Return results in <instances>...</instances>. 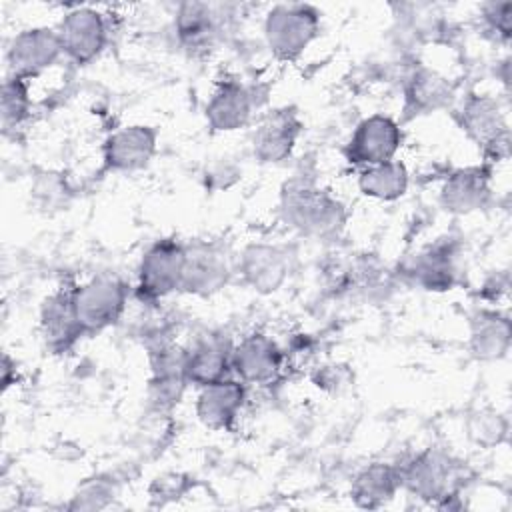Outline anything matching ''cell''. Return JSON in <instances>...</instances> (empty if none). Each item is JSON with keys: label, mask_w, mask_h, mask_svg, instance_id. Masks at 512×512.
<instances>
[{"label": "cell", "mask_w": 512, "mask_h": 512, "mask_svg": "<svg viewBox=\"0 0 512 512\" xmlns=\"http://www.w3.org/2000/svg\"><path fill=\"white\" fill-rule=\"evenodd\" d=\"M282 210L292 226L310 236L334 234L346 220L344 206L336 198L306 182L286 184L282 192Z\"/></svg>", "instance_id": "6da1fadb"}, {"label": "cell", "mask_w": 512, "mask_h": 512, "mask_svg": "<svg viewBox=\"0 0 512 512\" xmlns=\"http://www.w3.org/2000/svg\"><path fill=\"white\" fill-rule=\"evenodd\" d=\"M320 14L310 4H278L264 22L266 42L278 60H294L316 38Z\"/></svg>", "instance_id": "7a4b0ae2"}, {"label": "cell", "mask_w": 512, "mask_h": 512, "mask_svg": "<svg viewBox=\"0 0 512 512\" xmlns=\"http://www.w3.org/2000/svg\"><path fill=\"white\" fill-rule=\"evenodd\" d=\"M128 290L114 276H96L72 292L76 320L84 334L100 332L114 324L126 306Z\"/></svg>", "instance_id": "3957f363"}, {"label": "cell", "mask_w": 512, "mask_h": 512, "mask_svg": "<svg viewBox=\"0 0 512 512\" xmlns=\"http://www.w3.org/2000/svg\"><path fill=\"white\" fill-rule=\"evenodd\" d=\"M186 264V246L164 238L158 240L142 256L138 268V296L146 302H156L182 286Z\"/></svg>", "instance_id": "277c9868"}, {"label": "cell", "mask_w": 512, "mask_h": 512, "mask_svg": "<svg viewBox=\"0 0 512 512\" xmlns=\"http://www.w3.org/2000/svg\"><path fill=\"white\" fill-rule=\"evenodd\" d=\"M402 142L400 126L382 114L362 120L346 146V158L358 166H374L394 158Z\"/></svg>", "instance_id": "5b68a950"}, {"label": "cell", "mask_w": 512, "mask_h": 512, "mask_svg": "<svg viewBox=\"0 0 512 512\" xmlns=\"http://www.w3.org/2000/svg\"><path fill=\"white\" fill-rule=\"evenodd\" d=\"M56 32L62 52H66L78 64L94 60L106 44V22L102 14L92 8L70 10L62 18Z\"/></svg>", "instance_id": "8992f818"}, {"label": "cell", "mask_w": 512, "mask_h": 512, "mask_svg": "<svg viewBox=\"0 0 512 512\" xmlns=\"http://www.w3.org/2000/svg\"><path fill=\"white\" fill-rule=\"evenodd\" d=\"M62 52L58 32L50 28H30L16 34L8 48L10 76L30 78L52 66Z\"/></svg>", "instance_id": "52a82bcc"}, {"label": "cell", "mask_w": 512, "mask_h": 512, "mask_svg": "<svg viewBox=\"0 0 512 512\" xmlns=\"http://www.w3.org/2000/svg\"><path fill=\"white\" fill-rule=\"evenodd\" d=\"M230 278V262L226 252L216 244L196 242L186 246V264L182 290L192 294H212Z\"/></svg>", "instance_id": "ba28073f"}, {"label": "cell", "mask_w": 512, "mask_h": 512, "mask_svg": "<svg viewBox=\"0 0 512 512\" xmlns=\"http://www.w3.org/2000/svg\"><path fill=\"white\" fill-rule=\"evenodd\" d=\"M232 344L222 334H204L184 350V376L196 386H208L228 376L232 368Z\"/></svg>", "instance_id": "9c48e42d"}, {"label": "cell", "mask_w": 512, "mask_h": 512, "mask_svg": "<svg viewBox=\"0 0 512 512\" xmlns=\"http://www.w3.org/2000/svg\"><path fill=\"white\" fill-rule=\"evenodd\" d=\"M284 354L278 344L264 334H250L232 348V370L242 382L266 384L282 368Z\"/></svg>", "instance_id": "30bf717a"}, {"label": "cell", "mask_w": 512, "mask_h": 512, "mask_svg": "<svg viewBox=\"0 0 512 512\" xmlns=\"http://www.w3.org/2000/svg\"><path fill=\"white\" fill-rule=\"evenodd\" d=\"M454 480V466L452 460L438 452L426 450L416 456L404 470H400V482L418 498L436 500L448 498L450 484Z\"/></svg>", "instance_id": "8fae6325"}, {"label": "cell", "mask_w": 512, "mask_h": 512, "mask_svg": "<svg viewBox=\"0 0 512 512\" xmlns=\"http://www.w3.org/2000/svg\"><path fill=\"white\" fill-rule=\"evenodd\" d=\"M158 132L150 126H126L110 134L104 144V162L112 170H140L156 152Z\"/></svg>", "instance_id": "7c38bea8"}, {"label": "cell", "mask_w": 512, "mask_h": 512, "mask_svg": "<svg viewBox=\"0 0 512 512\" xmlns=\"http://www.w3.org/2000/svg\"><path fill=\"white\" fill-rule=\"evenodd\" d=\"M460 124L466 134L484 146L486 152H492L496 158V148L508 150V132L504 118L496 100L488 96H470L460 110Z\"/></svg>", "instance_id": "4fadbf2b"}, {"label": "cell", "mask_w": 512, "mask_h": 512, "mask_svg": "<svg viewBox=\"0 0 512 512\" xmlns=\"http://www.w3.org/2000/svg\"><path fill=\"white\" fill-rule=\"evenodd\" d=\"M300 120L292 108L270 112L254 132L252 146L260 162H280L290 156L300 134Z\"/></svg>", "instance_id": "5bb4252c"}, {"label": "cell", "mask_w": 512, "mask_h": 512, "mask_svg": "<svg viewBox=\"0 0 512 512\" xmlns=\"http://www.w3.org/2000/svg\"><path fill=\"white\" fill-rule=\"evenodd\" d=\"M244 394L246 390L242 380L236 382L228 376L204 386L196 402V414L200 422L212 430L230 428L244 404Z\"/></svg>", "instance_id": "9a60e30c"}, {"label": "cell", "mask_w": 512, "mask_h": 512, "mask_svg": "<svg viewBox=\"0 0 512 512\" xmlns=\"http://www.w3.org/2000/svg\"><path fill=\"white\" fill-rule=\"evenodd\" d=\"M40 328L52 352H66L84 334L72 304V292H56L46 298L40 312Z\"/></svg>", "instance_id": "2e32d148"}, {"label": "cell", "mask_w": 512, "mask_h": 512, "mask_svg": "<svg viewBox=\"0 0 512 512\" xmlns=\"http://www.w3.org/2000/svg\"><path fill=\"white\" fill-rule=\"evenodd\" d=\"M240 272L248 286L262 294H270L286 280L288 262L280 248L252 244L240 256Z\"/></svg>", "instance_id": "e0dca14e"}, {"label": "cell", "mask_w": 512, "mask_h": 512, "mask_svg": "<svg viewBox=\"0 0 512 512\" xmlns=\"http://www.w3.org/2000/svg\"><path fill=\"white\" fill-rule=\"evenodd\" d=\"M250 110V92L238 82H222L206 106V118L212 130L230 132L248 122Z\"/></svg>", "instance_id": "ac0fdd59"}, {"label": "cell", "mask_w": 512, "mask_h": 512, "mask_svg": "<svg viewBox=\"0 0 512 512\" xmlns=\"http://www.w3.org/2000/svg\"><path fill=\"white\" fill-rule=\"evenodd\" d=\"M442 206L448 212H472L488 200V174L482 168L454 172L442 186Z\"/></svg>", "instance_id": "d6986e66"}, {"label": "cell", "mask_w": 512, "mask_h": 512, "mask_svg": "<svg viewBox=\"0 0 512 512\" xmlns=\"http://www.w3.org/2000/svg\"><path fill=\"white\" fill-rule=\"evenodd\" d=\"M510 346V320L498 312L482 310L472 318L470 348L478 358L492 360L506 354Z\"/></svg>", "instance_id": "ffe728a7"}, {"label": "cell", "mask_w": 512, "mask_h": 512, "mask_svg": "<svg viewBox=\"0 0 512 512\" xmlns=\"http://www.w3.org/2000/svg\"><path fill=\"white\" fill-rule=\"evenodd\" d=\"M400 484V470L390 464H372L356 476L352 484V498L358 506L378 508L394 496Z\"/></svg>", "instance_id": "44dd1931"}, {"label": "cell", "mask_w": 512, "mask_h": 512, "mask_svg": "<svg viewBox=\"0 0 512 512\" xmlns=\"http://www.w3.org/2000/svg\"><path fill=\"white\" fill-rule=\"evenodd\" d=\"M452 98L450 82L430 68L414 72L406 86V108L412 114H426L446 106Z\"/></svg>", "instance_id": "7402d4cb"}, {"label": "cell", "mask_w": 512, "mask_h": 512, "mask_svg": "<svg viewBox=\"0 0 512 512\" xmlns=\"http://www.w3.org/2000/svg\"><path fill=\"white\" fill-rule=\"evenodd\" d=\"M358 186L362 194L378 200H396L408 188V170L402 162L388 160L382 164L366 166L360 172Z\"/></svg>", "instance_id": "603a6c76"}, {"label": "cell", "mask_w": 512, "mask_h": 512, "mask_svg": "<svg viewBox=\"0 0 512 512\" xmlns=\"http://www.w3.org/2000/svg\"><path fill=\"white\" fill-rule=\"evenodd\" d=\"M176 32L184 46L198 48L208 44L216 32L214 12L202 2H184L176 12Z\"/></svg>", "instance_id": "cb8c5ba5"}, {"label": "cell", "mask_w": 512, "mask_h": 512, "mask_svg": "<svg viewBox=\"0 0 512 512\" xmlns=\"http://www.w3.org/2000/svg\"><path fill=\"white\" fill-rule=\"evenodd\" d=\"M412 274L420 286L426 290H446L454 282V260L452 250L446 246H434L422 252L414 266Z\"/></svg>", "instance_id": "d4e9b609"}, {"label": "cell", "mask_w": 512, "mask_h": 512, "mask_svg": "<svg viewBox=\"0 0 512 512\" xmlns=\"http://www.w3.org/2000/svg\"><path fill=\"white\" fill-rule=\"evenodd\" d=\"M30 110L28 98V82L20 76H8L2 84V126L4 130L16 128L22 120H26Z\"/></svg>", "instance_id": "484cf974"}, {"label": "cell", "mask_w": 512, "mask_h": 512, "mask_svg": "<svg viewBox=\"0 0 512 512\" xmlns=\"http://www.w3.org/2000/svg\"><path fill=\"white\" fill-rule=\"evenodd\" d=\"M470 434L478 444L492 446V444H498L506 436V422L498 412L482 410L472 418Z\"/></svg>", "instance_id": "4316f807"}, {"label": "cell", "mask_w": 512, "mask_h": 512, "mask_svg": "<svg viewBox=\"0 0 512 512\" xmlns=\"http://www.w3.org/2000/svg\"><path fill=\"white\" fill-rule=\"evenodd\" d=\"M484 18L492 30L500 32L504 38L510 36V22H512V4L498 2L484 6Z\"/></svg>", "instance_id": "83f0119b"}, {"label": "cell", "mask_w": 512, "mask_h": 512, "mask_svg": "<svg viewBox=\"0 0 512 512\" xmlns=\"http://www.w3.org/2000/svg\"><path fill=\"white\" fill-rule=\"evenodd\" d=\"M186 490V480L180 474H168L162 478H156L152 484V494L162 500H176Z\"/></svg>", "instance_id": "f1b7e54d"}]
</instances>
